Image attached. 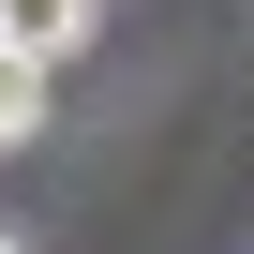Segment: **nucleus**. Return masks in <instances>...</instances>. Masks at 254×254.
Here are the masks:
<instances>
[{"label": "nucleus", "instance_id": "1", "mask_svg": "<svg viewBox=\"0 0 254 254\" xmlns=\"http://www.w3.org/2000/svg\"><path fill=\"white\" fill-rule=\"evenodd\" d=\"M90 15H105V0H0V45H30V60L60 75V60L90 45Z\"/></svg>", "mask_w": 254, "mask_h": 254}, {"label": "nucleus", "instance_id": "2", "mask_svg": "<svg viewBox=\"0 0 254 254\" xmlns=\"http://www.w3.org/2000/svg\"><path fill=\"white\" fill-rule=\"evenodd\" d=\"M15 135H45V60L0 45V150H15Z\"/></svg>", "mask_w": 254, "mask_h": 254}, {"label": "nucleus", "instance_id": "3", "mask_svg": "<svg viewBox=\"0 0 254 254\" xmlns=\"http://www.w3.org/2000/svg\"><path fill=\"white\" fill-rule=\"evenodd\" d=\"M0 254H15V239H0Z\"/></svg>", "mask_w": 254, "mask_h": 254}]
</instances>
